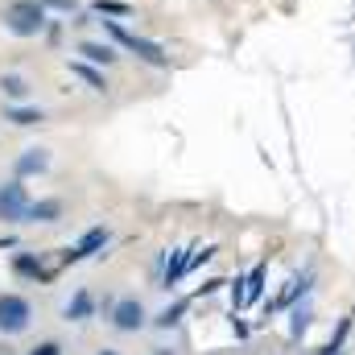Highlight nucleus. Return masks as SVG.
<instances>
[{
  "mask_svg": "<svg viewBox=\"0 0 355 355\" xmlns=\"http://www.w3.org/2000/svg\"><path fill=\"white\" fill-rule=\"evenodd\" d=\"M112 327L124 331V335H128V331H141V327H145V306H141L137 297H120V302L112 306Z\"/></svg>",
  "mask_w": 355,
  "mask_h": 355,
  "instance_id": "obj_5",
  "label": "nucleus"
},
{
  "mask_svg": "<svg viewBox=\"0 0 355 355\" xmlns=\"http://www.w3.org/2000/svg\"><path fill=\"white\" fill-rule=\"evenodd\" d=\"M91 8H95L99 17H128V12H132V8H128V4H120V0H95Z\"/></svg>",
  "mask_w": 355,
  "mask_h": 355,
  "instance_id": "obj_15",
  "label": "nucleus"
},
{
  "mask_svg": "<svg viewBox=\"0 0 355 355\" xmlns=\"http://www.w3.org/2000/svg\"><path fill=\"white\" fill-rule=\"evenodd\" d=\"M12 268H17L21 277H33V281H46V277H50V268L42 265V257H33V252H21V257L12 261Z\"/></svg>",
  "mask_w": 355,
  "mask_h": 355,
  "instance_id": "obj_11",
  "label": "nucleus"
},
{
  "mask_svg": "<svg viewBox=\"0 0 355 355\" xmlns=\"http://www.w3.org/2000/svg\"><path fill=\"white\" fill-rule=\"evenodd\" d=\"M46 8H54V12H75L79 8V0H42Z\"/></svg>",
  "mask_w": 355,
  "mask_h": 355,
  "instance_id": "obj_18",
  "label": "nucleus"
},
{
  "mask_svg": "<svg viewBox=\"0 0 355 355\" xmlns=\"http://www.w3.org/2000/svg\"><path fill=\"white\" fill-rule=\"evenodd\" d=\"M50 170V153L46 149H25L17 157V178H33V174H46Z\"/></svg>",
  "mask_w": 355,
  "mask_h": 355,
  "instance_id": "obj_7",
  "label": "nucleus"
},
{
  "mask_svg": "<svg viewBox=\"0 0 355 355\" xmlns=\"http://www.w3.org/2000/svg\"><path fill=\"white\" fill-rule=\"evenodd\" d=\"M261 293H265V265H257L248 272V289H244V306H252V302H261Z\"/></svg>",
  "mask_w": 355,
  "mask_h": 355,
  "instance_id": "obj_13",
  "label": "nucleus"
},
{
  "mask_svg": "<svg viewBox=\"0 0 355 355\" xmlns=\"http://www.w3.org/2000/svg\"><path fill=\"white\" fill-rule=\"evenodd\" d=\"M71 71H75L79 79H87V83H91V87H95V91H103V87H107V83H103V75H95V71H91V67H83V62H75Z\"/></svg>",
  "mask_w": 355,
  "mask_h": 355,
  "instance_id": "obj_16",
  "label": "nucleus"
},
{
  "mask_svg": "<svg viewBox=\"0 0 355 355\" xmlns=\"http://www.w3.org/2000/svg\"><path fill=\"white\" fill-rule=\"evenodd\" d=\"M95 355H120V352H95Z\"/></svg>",
  "mask_w": 355,
  "mask_h": 355,
  "instance_id": "obj_21",
  "label": "nucleus"
},
{
  "mask_svg": "<svg viewBox=\"0 0 355 355\" xmlns=\"http://www.w3.org/2000/svg\"><path fill=\"white\" fill-rule=\"evenodd\" d=\"M25 215H29V190L21 186V178L4 182L0 186V219L4 223H25Z\"/></svg>",
  "mask_w": 355,
  "mask_h": 355,
  "instance_id": "obj_4",
  "label": "nucleus"
},
{
  "mask_svg": "<svg viewBox=\"0 0 355 355\" xmlns=\"http://www.w3.org/2000/svg\"><path fill=\"white\" fill-rule=\"evenodd\" d=\"M0 91H4L12 103H21V99H29V79H25V75H4V79H0Z\"/></svg>",
  "mask_w": 355,
  "mask_h": 355,
  "instance_id": "obj_12",
  "label": "nucleus"
},
{
  "mask_svg": "<svg viewBox=\"0 0 355 355\" xmlns=\"http://www.w3.org/2000/svg\"><path fill=\"white\" fill-rule=\"evenodd\" d=\"M107 240H112V232H107V227H91L87 236H83V240H79V244L67 252V261H87V257H95V252H99Z\"/></svg>",
  "mask_w": 355,
  "mask_h": 355,
  "instance_id": "obj_6",
  "label": "nucleus"
},
{
  "mask_svg": "<svg viewBox=\"0 0 355 355\" xmlns=\"http://www.w3.org/2000/svg\"><path fill=\"white\" fill-rule=\"evenodd\" d=\"M103 29L124 46V50H132L141 62H149V67H170V58H166V50L157 46V42H149V37H137V33H128V29H120L116 21H103Z\"/></svg>",
  "mask_w": 355,
  "mask_h": 355,
  "instance_id": "obj_2",
  "label": "nucleus"
},
{
  "mask_svg": "<svg viewBox=\"0 0 355 355\" xmlns=\"http://www.w3.org/2000/svg\"><path fill=\"white\" fill-rule=\"evenodd\" d=\"M46 4L42 0H12L8 8H4V29L12 33V37H37L42 29H46Z\"/></svg>",
  "mask_w": 355,
  "mask_h": 355,
  "instance_id": "obj_1",
  "label": "nucleus"
},
{
  "mask_svg": "<svg viewBox=\"0 0 355 355\" xmlns=\"http://www.w3.org/2000/svg\"><path fill=\"white\" fill-rule=\"evenodd\" d=\"M12 124H21V128H29V124H42V107H8L4 112Z\"/></svg>",
  "mask_w": 355,
  "mask_h": 355,
  "instance_id": "obj_14",
  "label": "nucleus"
},
{
  "mask_svg": "<svg viewBox=\"0 0 355 355\" xmlns=\"http://www.w3.org/2000/svg\"><path fill=\"white\" fill-rule=\"evenodd\" d=\"M182 310H186L182 302H178V306H170V310H162V318H157V327H174L178 318H182Z\"/></svg>",
  "mask_w": 355,
  "mask_h": 355,
  "instance_id": "obj_17",
  "label": "nucleus"
},
{
  "mask_svg": "<svg viewBox=\"0 0 355 355\" xmlns=\"http://www.w3.org/2000/svg\"><path fill=\"white\" fill-rule=\"evenodd\" d=\"M29 318H33V306L21 293H0V335L29 331Z\"/></svg>",
  "mask_w": 355,
  "mask_h": 355,
  "instance_id": "obj_3",
  "label": "nucleus"
},
{
  "mask_svg": "<svg viewBox=\"0 0 355 355\" xmlns=\"http://www.w3.org/2000/svg\"><path fill=\"white\" fill-rule=\"evenodd\" d=\"M79 54H83L87 62H95V67H112V62H116V50H112L107 42H83Z\"/></svg>",
  "mask_w": 355,
  "mask_h": 355,
  "instance_id": "obj_10",
  "label": "nucleus"
},
{
  "mask_svg": "<svg viewBox=\"0 0 355 355\" xmlns=\"http://www.w3.org/2000/svg\"><path fill=\"white\" fill-rule=\"evenodd\" d=\"M29 355H62V347H58V343H37Z\"/></svg>",
  "mask_w": 355,
  "mask_h": 355,
  "instance_id": "obj_19",
  "label": "nucleus"
},
{
  "mask_svg": "<svg viewBox=\"0 0 355 355\" xmlns=\"http://www.w3.org/2000/svg\"><path fill=\"white\" fill-rule=\"evenodd\" d=\"M58 215H62V202L58 198H42V202H29L25 223H54Z\"/></svg>",
  "mask_w": 355,
  "mask_h": 355,
  "instance_id": "obj_8",
  "label": "nucleus"
},
{
  "mask_svg": "<svg viewBox=\"0 0 355 355\" xmlns=\"http://www.w3.org/2000/svg\"><path fill=\"white\" fill-rule=\"evenodd\" d=\"M306 322H310V318H306V310H293V335H302V331H306Z\"/></svg>",
  "mask_w": 355,
  "mask_h": 355,
  "instance_id": "obj_20",
  "label": "nucleus"
},
{
  "mask_svg": "<svg viewBox=\"0 0 355 355\" xmlns=\"http://www.w3.org/2000/svg\"><path fill=\"white\" fill-rule=\"evenodd\" d=\"M91 310H95V302H91L87 289H79L67 306H62V314H67V322H83V318H91Z\"/></svg>",
  "mask_w": 355,
  "mask_h": 355,
  "instance_id": "obj_9",
  "label": "nucleus"
}]
</instances>
